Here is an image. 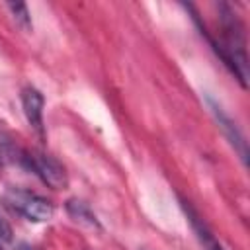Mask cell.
<instances>
[{
    "label": "cell",
    "instance_id": "cell-2",
    "mask_svg": "<svg viewBox=\"0 0 250 250\" xmlns=\"http://www.w3.org/2000/svg\"><path fill=\"white\" fill-rule=\"evenodd\" d=\"M4 203L16 211L18 215L25 217L27 221H33V223H43V221H49L53 219L55 215V207L53 203L39 195V193H33L29 189H21V188H8L4 191Z\"/></svg>",
    "mask_w": 250,
    "mask_h": 250
},
{
    "label": "cell",
    "instance_id": "cell-4",
    "mask_svg": "<svg viewBox=\"0 0 250 250\" xmlns=\"http://www.w3.org/2000/svg\"><path fill=\"white\" fill-rule=\"evenodd\" d=\"M207 102H209V105H211V111H213V115H215V119H217L219 127L223 129L225 137H227V139H229V143L234 146V150L238 152L240 160L246 164V160H248V148H246V141H244L242 133L238 131L236 123H234V121H232V119L223 111V107H221V105H217L211 98H207Z\"/></svg>",
    "mask_w": 250,
    "mask_h": 250
},
{
    "label": "cell",
    "instance_id": "cell-3",
    "mask_svg": "<svg viewBox=\"0 0 250 250\" xmlns=\"http://www.w3.org/2000/svg\"><path fill=\"white\" fill-rule=\"evenodd\" d=\"M20 162L51 189H64L68 184L62 164L45 152H21Z\"/></svg>",
    "mask_w": 250,
    "mask_h": 250
},
{
    "label": "cell",
    "instance_id": "cell-10",
    "mask_svg": "<svg viewBox=\"0 0 250 250\" xmlns=\"http://www.w3.org/2000/svg\"><path fill=\"white\" fill-rule=\"evenodd\" d=\"M0 250H2V246H0Z\"/></svg>",
    "mask_w": 250,
    "mask_h": 250
},
{
    "label": "cell",
    "instance_id": "cell-5",
    "mask_svg": "<svg viewBox=\"0 0 250 250\" xmlns=\"http://www.w3.org/2000/svg\"><path fill=\"white\" fill-rule=\"evenodd\" d=\"M43 104L45 100L39 90L29 86L21 92V105H23L25 119L39 135H43Z\"/></svg>",
    "mask_w": 250,
    "mask_h": 250
},
{
    "label": "cell",
    "instance_id": "cell-1",
    "mask_svg": "<svg viewBox=\"0 0 250 250\" xmlns=\"http://www.w3.org/2000/svg\"><path fill=\"white\" fill-rule=\"evenodd\" d=\"M219 18L223 29V43H211V47L223 59V62L232 70V74L240 80V84L246 88L248 59H246V41H244L242 23L229 4H221Z\"/></svg>",
    "mask_w": 250,
    "mask_h": 250
},
{
    "label": "cell",
    "instance_id": "cell-6",
    "mask_svg": "<svg viewBox=\"0 0 250 250\" xmlns=\"http://www.w3.org/2000/svg\"><path fill=\"white\" fill-rule=\"evenodd\" d=\"M182 207H184V211H186V215H188V219H189L191 227L195 229V232H197V236H199L201 244L205 246V250H225V248L219 244V240L211 234V230L207 229V225L199 219V215H197V213L188 205V201H182Z\"/></svg>",
    "mask_w": 250,
    "mask_h": 250
},
{
    "label": "cell",
    "instance_id": "cell-7",
    "mask_svg": "<svg viewBox=\"0 0 250 250\" xmlns=\"http://www.w3.org/2000/svg\"><path fill=\"white\" fill-rule=\"evenodd\" d=\"M66 211L70 213V217L74 219V221H80V223H84V225H88V227H96V229H100V223H98V219H96V215L92 213V209L84 203V201H78V199H70L68 203H66Z\"/></svg>",
    "mask_w": 250,
    "mask_h": 250
},
{
    "label": "cell",
    "instance_id": "cell-8",
    "mask_svg": "<svg viewBox=\"0 0 250 250\" xmlns=\"http://www.w3.org/2000/svg\"><path fill=\"white\" fill-rule=\"evenodd\" d=\"M8 10L12 12L16 23H18L21 29H25V31L31 29V16H29V10H27V6H25L23 2H10V4H8Z\"/></svg>",
    "mask_w": 250,
    "mask_h": 250
},
{
    "label": "cell",
    "instance_id": "cell-9",
    "mask_svg": "<svg viewBox=\"0 0 250 250\" xmlns=\"http://www.w3.org/2000/svg\"><path fill=\"white\" fill-rule=\"evenodd\" d=\"M0 240H4V242L12 240V229H10V225L2 217H0Z\"/></svg>",
    "mask_w": 250,
    "mask_h": 250
}]
</instances>
